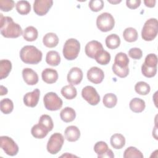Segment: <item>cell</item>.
Segmentation results:
<instances>
[{
    "label": "cell",
    "instance_id": "cell-1",
    "mask_svg": "<svg viewBox=\"0 0 158 158\" xmlns=\"http://www.w3.org/2000/svg\"><path fill=\"white\" fill-rule=\"evenodd\" d=\"M1 17V34L5 38H16L22 35V29L20 25L15 23L13 19L8 16H3L0 14Z\"/></svg>",
    "mask_w": 158,
    "mask_h": 158
},
{
    "label": "cell",
    "instance_id": "cell-2",
    "mask_svg": "<svg viewBox=\"0 0 158 158\" xmlns=\"http://www.w3.org/2000/svg\"><path fill=\"white\" fill-rule=\"evenodd\" d=\"M42 57L41 51L34 46H25L20 51V59L25 64H37L41 62Z\"/></svg>",
    "mask_w": 158,
    "mask_h": 158
},
{
    "label": "cell",
    "instance_id": "cell-3",
    "mask_svg": "<svg viewBox=\"0 0 158 158\" xmlns=\"http://www.w3.org/2000/svg\"><path fill=\"white\" fill-rule=\"evenodd\" d=\"M80 50V42L75 38H70L64 43L62 51L63 56L66 59L72 60L78 57Z\"/></svg>",
    "mask_w": 158,
    "mask_h": 158
},
{
    "label": "cell",
    "instance_id": "cell-4",
    "mask_svg": "<svg viewBox=\"0 0 158 158\" xmlns=\"http://www.w3.org/2000/svg\"><path fill=\"white\" fill-rule=\"evenodd\" d=\"M158 33V22L155 18H151L146 21L141 31V37L146 41L155 39Z\"/></svg>",
    "mask_w": 158,
    "mask_h": 158
},
{
    "label": "cell",
    "instance_id": "cell-5",
    "mask_svg": "<svg viewBox=\"0 0 158 158\" xmlns=\"http://www.w3.org/2000/svg\"><path fill=\"white\" fill-rule=\"evenodd\" d=\"M96 25L100 31L107 32L112 30L114 27L115 20L110 13L104 12L98 16Z\"/></svg>",
    "mask_w": 158,
    "mask_h": 158
},
{
    "label": "cell",
    "instance_id": "cell-6",
    "mask_svg": "<svg viewBox=\"0 0 158 158\" xmlns=\"http://www.w3.org/2000/svg\"><path fill=\"white\" fill-rule=\"evenodd\" d=\"M43 102L46 109L51 111L60 109L63 104L62 100L54 92L46 93L43 98Z\"/></svg>",
    "mask_w": 158,
    "mask_h": 158
},
{
    "label": "cell",
    "instance_id": "cell-7",
    "mask_svg": "<svg viewBox=\"0 0 158 158\" xmlns=\"http://www.w3.org/2000/svg\"><path fill=\"white\" fill-rule=\"evenodd\" d=\"M64 143V138L62 134L55 133L52 134L47 143V150L51 154H56L58 153Z\"/></svg>",
    "mask_w": 158,
    "mask_h": 158
},
{
    "label": "cell",
    "instance_id": "cell-8",
    "mask_svg": "<svg viewBox=\"0 0 158 158\" xmlns=\"http://www.w3.org/2000/svg\"><path fill=\"white\" fill-rule=\"evenodd\" d=\"M1 148L5 153L10 156L17 155L19 152V146L10 137L2 136L0 137Z\"/></svg>",
    "mask_w": 158,
    "mask_h": 158
},
{
    "label": "cell",
    "instance_id": "cell-9",
    "mask_svg": "<svg viewBox=\"0 0 158 158\" xmlns=\"http://www.w3.org/2000/svg\"><path fill=\"white\" fill-rule=\"evenodd\" d=\"M83 98L90 105L96 106L100 101V96L96 89L92 86H86L81 91Z\"/></svg>",
    "mask_w": 158,
    "mask_h": 158
},
{
    "label": "cell",
    "instance_id": "cell-10",
    "mask_svg": "<svg viewBox=\"0 0 158 158\" xmlns=\"http://www.w3.org/2000/svg\"><path fill=\"white\" fill-rule=\"evenodd\" d=\"M53 4L52 0H36L33 3L34 12L40 16L46 15Z\"/></svg>",
    "mask_w": 158,
    "mask_h": 158
},
{
    "label": "cell",
    "instance_id": "cell-11",
    "mask_svg": "<svg viewBox=\"0 0 158 158\" xmlns=\"http://www.w3.org/2000/svg\"><path fill=\"white\" fill-rule=\"evenodd\" d=\"M88 80L94 84L101 83L104 78V73L102 69L98 67H92L87 72Z\"/></svg>",
    "mask_w": 158,
    "mask_h": 158
},
{
    "label": "cell",
    "instance_id": "cell-12",
    "mask_svg": "<svg viewBox=\"0 0 158 158\" xmlns=\"http://www.w3.org/2000/svg\"><path fill=\"white\" fill-rule=\"evenodd\" d=\"M103 49V46L100 42L96 40H93L86 44L85 46V51L88 57L91 59H94L95 56Z\"/></svg>",
    "mask_w": 158,
    "mask_h": 158
},
{
    "label": "cell",
    "instance_id": "cell-13",
    "mask_svg": "<svg viewBox=\"0 0 158 158\" xmlns=\"http://www.w3.org/2000/svg\"><path fill=\"white\" fill-rule=\"evenodd\" d=\"M67 78L70 85H77L80 83L83 79V72L78 67H72L69 70Z\"/></svg>",
    "mask_w": 158,
    "mask_h": 158
},
{
    "label": "cell",
    "instance_id": "cell-14",
    "mask_svg": "<svg viewBox=\"0 0 158 158\" xmlns=\"http://www.w3.org/2000/svg\"><path fill=\"white\" fill-rule=\"evenodd\" d=\"M40 91L38 88L35 89L31 92L26 93L23 96V102L25 106L30 107H35L40 99Z\"/></svg>",
    "mask_w": 158,
    "mask_h": 158
},
{
    "label": "cell",
    "instance_id": "cell-15",
    "mask_svg": "<svg viewBox=\"0 0 158 158\" xmlns=\"http://www.w3.org/2000/svg\"><path fill=\"white\" fill-rule=\"evenodd\" d=\"M22 77L25 82L28 85H35L38 82L37 73L30 68H25L23 69Z\"/></svg>",
    "mask_w": 158,
    "mask_h": 158
},
{
    "label": "cell",
    "instance_id": "cell-16",
    "mask_svg": "<svg viewBox=\"0 0 158 158\" xmlns=\"http://www.w3.org/2000/svg\"><path fill=\"white\" fill-rule=\"evenodd\" d=\"M41 77L45 83L52 84L56 82L57 80L58 73L55 69L51 68H46L43 70Z\"/></svg>",
    "mask_w": 158,
    "mask_h": 158
},
{
    "label": "cell",
    "instance_id": "cell-17",
    "mask_svg": "<svg viewBox=\"0 0 158 158\" xmlns=\"http://www.w3.org/2000/svg\"><path fill=\"white\" fill-rule=\"evenodd\" d=\"M66 139L70 142L77 141L80 137V131L78 128L74 125L67 127L64 131Z\"/></svg>",
    "mask_w": 158,
    "mask_h": 158
},
{
    "label": "cell",
    "instance_id": "cell-18",
    "mask_svg": "<svg viewBox=\"0 0 158 158\" xmlns=\"http://www.w3.org/2000/svg\"><path fill=\"white\" fill-rule=\"evenodd\" d=\"M129 62L127 55L124 52H120L116 54L114 64L121 69H128Z\"/></svg>",
    "mask_w": 158,
    "mask_h": 158
},
{
    "label": "cell",
    "instance_id": "cell-19",
    "mask_svg": "<svg viewBox=\"0 0 158 158\" xmlns=\"http://www.w3.org/2000/svg\"><path fill=\"white\" fill-rule=\"evenodd\" d=\"M60 117L61 120L64 122H71L75 118L76 112L72 107H66L60 111Z\"/></svg>",
    "mask_w": 158,
    "mask_h": 158
},
{
    "label": "cell",
    "instance_id": "cell-20",
    "mask_svg": "<svg viewBox=\"0 0 158 158\" xmlns=\"http://www.w3.org/2000/svg\"><path fill=\"white\" fill-rule=\"evenodd\" d=\"M130 109L135 113H140L143 112L146 107L145 102L142 99L135 98L130 102Z\"/></svg>",
    "mask_w": 158,
    "mask_h": 158
},
{
    "label": "cell",
    "instance_id": "cell-21",
    "mask_svg": "<svg viewBox=\"0 0 158 158\" xmlns=\"http://www.w3.org/2000/svg\"><path fill=\"white\" fill-rule=\"evenodd\" d=\"M43 43L48 48H54L59 43V38L54 33H48L44 36Z\"/></svg>",
    "mask_w": 158,
    "mask_h": 158
},
{
    "label": "cell",
    "instance_id": "cell-22",
    "mask_svg": "<svg viewBox=\"0 0 158 158\" xmlns=\"http://www.w3.org/2000/svg\"><path fill=\"white\" fill-rule=\"evenodd\" d=\"M110 144L114 149H122L125 144V137L120 133H115L110 137Z\"/></svg>",
    "mask_w": 158,
    "mask_h": 158
},
{
    "label": "cell",
    "instance_id": "cell-23",
    "mask_svg": "<svg viewBox=\"0 0 158 158\" xmlns=\"http://www.w3.org/2000/svg\"><path fill=\"white\" fill-rule=\"evenodd\" d=\"M12 69V63L7 59L0 60V79L2 80L6 78Z\"/></svg>",
    "mask_w": 158,
    "mask_h": 158
},
{
    "label": "cell",
    "instance_id": "cell-24",
    "mask_svg": "<svg viewBox=\"0 0 158 158\" xmlns=\"http://www.w3.org/2000/svg\"><path fill=\"white\" fill-rule=\"evenodd\" d=\"M46 62L49 65L56 67L60 62V57L59 54L56 51H50L48 52L46 56Z\"/></svg>",
    "mask_w": 158,
    "mask_h": 158
},
{
    "label": "cell",
    "instance_id": "cell-25",
    "mask_svg": "<svg viewBox=\"0 0 158 158\" xmlns=\"http://www.w3.org/2000/svg\"><path fill=\"white\" fill-rule=\"evenodd\" d=\"M23 37L27 41H35L38 36V32L37 29L33 27H27L23 32Z\"/></svg>",
    "mask_w": 158,
    "mask_h": 158
},
{
    "label": "cell",
    "instance_id": "cell-26",
    "mask_svg": "<svg viewBox=\"0 0 158 158\" xmlns=\"http://www.w3.org/2000/svg\"><path fill=\"white\" fill-rule=\"evenodd\" d=\"M60 93L64 98L69 100L74 99L77 94V89L72 85H69L62 87Z\"/></svg>",
    "mask_w": 158,
    "mask_h": 158
},
{
    "label": "cell",
    "instance_id": "cell-27",
    "mask_svg": "<svg viewBox=\"0 0 158 158\" xmlns=\"http://www.w3.org/2000/svg\"><path fill=\"white\" fill-rule=\"evenodd\" d=\"M106 46L110 49L117 48L120 44V38L116 34H110L106 38Z\"/></svg>",
    "mask_w": 158,
    "mask_h": 158
},
{
    "label": "cell",
    "instance_id": "cell-28",
    "mask_svg": "<svg viewBox=\"0 0 158 158\" xmlns=\"http://www.w3.org/2000/svg\"><path fill=\"white\" fill-rule=\"evenodd\" d=\"M48 131L38 123L33 126L31 130V133L33 137L38 139H42L46 137L48 133Z\"/></svg>",
    "mask_w": 158,
    "mask_h": 158
},
{
    "label": "cell",
    "instance_id": "cell-29",
    "mask_svg": "<svg viewBox=\"0 0 158 158\" xmlns=\"http://www.w3.org/2000/svg\"><path fill=\"white\" fill-rule=\"evenodd\" d=\"M123 37L126 41L132 43L137 40L138 35L135 28L132 27H128L124 30L123 32Z\"/></svg>",
    "mask_w": 158,
    "mask_h": 158
},
{
    "label": "cell",
    "instance_id": "cell-30",
    "mask_svg": "<svg viewBox=\"0 0 158 158\" xmlns=\"http://www.w3.org/2000/svg\"><path fill=\"white\" fill-rule=\"evenodd\" d=\"M16 10L20 15H27L31 10V5L27 1H19L15 5Z\"/></svg>",
    "mask_w": 158,
    "mask_h": 158
},
{
    "label": "cell",
    "instance_id": "cell-31",
    "mask_svg": "<svg viewBox=\"0 0 158 158\" xmlns=\"http://www.w3.org/2000/svg\"><path fill=\"white\" fill-rule=\"evenodd\" d=\"M110 54L104 49L100 51L94 57L96 61L100 65H107L110 60Z\"/></svg>",
    "mask_w": 158,
    "mask_h": 158
},
{
    "label": "cell",
    "instance_id": "cell-32",
    "mask_svg": "<svg viewBox=\"0 0 158 158\" xmlns=\"http://www.w3.org/2000/svg\"><path fill=\"white\" fill-rule=\"evenodd\" d=\"M102 102L105 107L112 108L117 104V98L116 95L113 93H107L104 96Z\"/></svg>",
    "mask_w": 158,
    "mask_h": 158
},
{
    "label": "cell",
    "instance_id": "cell-33",
    "mask_svg": "<svg viewBox=\"0 0 158 158\" xmlns=\"http://www.w3.org/2000/svg\"><path fill=\"white\" fill-rule=\"evenodd\" d=\"M0 109L1 112L5 114L11 113L14 109L13 102L9 98L2 99L0 101Z\"/></svg>",
    "mask_w": 158,
    "mask_h": 158
},
{
    "label": "cell",
    "instance_id": "cell-34",
    "mask_svg": "<svg viewBox=\"0 0 158 158\" xmlns=\"http://www.w3.org/2000/svg\"><path fill=\"white\" fill-rule=\"evenodd\" d=\"M38 123L46 129L48 131H51L54 127V123L51 117L46 114L42 115L40 117Z\"/></svg>",
    "mask_w": 158,
    "mask_h": 158
},
{
    "label": "cell",
    "instance_id": "cell-35",
    "mask_svg": "<svg viewBox=\"0 0 158 158\" xmlns=\"http://www.w3.org/2000/svg\"><path fill=\"white\" fill-rule=\"evenodd\" d=\"M123 157L124 158H129V157L143 158V154L139 150H138L135 147L130 146L125 150L123 153Z\"/></svg>",
    "mask_w": 158,
    "mask_h": 158
},
{
    "label": "cell",
    "instance_id": "cell-36",
    "mask_svg": "<svg viewBox=\"0 0 158 158\" xmlns=\"http://www.w3.org/2000/svg\"><path fill=\"white\" fill-rule=\"evenodd\" d=\"M135 91L140 95H147L151 90L150 86L144 81H139L135 86Z\"/></svg>",
    "mask_w": 158,
    "mask_h": 158
},
{
    "label": "cell",
    "instance_id": "cell-37",
    "mask_svg": "<svg viewBox=\"0 0 158 158\" xmlns=\"http://www.w3.org/2000/svg\"><path fill=\"white\" fill-rule=\"evenodd\" d=\"M108 149V146L104 141H98L94 146V151L97 154L98 158H100V157L105 154Z\"/></svg>",
    "mask_w": 158,
    "mask_h": 158
},
{
    "label": "cell",
    "instance_id": "cell-38",
    "mask_svg": "<svg viewBox=\"0 0 158 158\" xmlns=\"http://www.w3.org/2000/svg\"><path fill=\"white\" fill-rule=\"evenodd\" d=\"M157 67H149L144 64L141 66V72L143 75L147 78H151L156 75Z\"/></svg>",
    "mask_w": 158,
    "mask_h": 158
},
{
    "label": "cell",
    "instance_id": "cell-39",
    "mask_svg": "<svg viewBox=\"0 0 158 158\" xmlns=\"http://www.w3.org/2000/svg\"><path fill=\"white\" fill-rule=\"evenodd\" d=\"M146 66L149 67H157V57L155 54H149L146 56L144 62Z\"/></svg>",
    "mask_w": 158,
    "mask_h": 158
},
{
    "label": "cell",
    "instance_id": "cell-40",
    "mask_svg": "<svg viewBox=\"0 0 158 158\" xmlns=\"http://www.w3.org/2000/svg\"><path fill=\"white\" fill-rule=\"evenodd\" d=\"M15 6V2L12 0H0V9L3 12L11 10Z\"/></svg>",
    "mask_w": 158,
    "mask_h": 158
},
{
    "label": "cell",
    "instance_id": "cell-41",
    "mask_svg": "<svg viewBox=\"0 0 158 158\" xmlns=\"http://www.w3.org/2000/svg\"><path fill=\"white\" fill-rule=\"evenodd\" d=\"M102 0H91L89 2V7L93 12H99L104 7Z\"/></svg>",
    "mask_w": 158,
    "mask_h": 158
},
{
    "label": "cell",
    "instance_id": "cell-42",
    "mask_svg": "<svg viewBox=\"0 0 158 158\" xmlns=\"http://www.w3.org/2000/svg\"><path fill=\"white\" fill-rule=\"evenodd\" d=\"M112 71L113 72L120 78H125L128 76L129 73V68L128 69H121L116 66L115 65H112Z\"/></svg>",
    "mask_w": 158,
    "mask_h": 158
},
{
    "label": "cell",
    "instance_id": "cell-43",
    "mask_svg": "<svg viewBox=\"0 0 158 158\" xmlns=\"http://www.w3.org/2000/svg\"><path fill=\"white\" fill-rule=\"evenodd\" d=\"M128 56L133 59L138 60L142 57L143 52L138 48H132L128 51Z\"/></svg>",
    "mask_w": 158,
    "mask_h": 158
},
{
    "label": "cell",
    "instance_id": "cell-44",
    "mask_svg": "<svg viewBox=\"0 0 158 158\" xmlns=\"http://www.w3.org/2000/svg\"><path fill=\"white\" fill-rule=\"evenodd\" d=\"M127 6L131 9H135L138 8L141 4L140 0H127L126 1Z\"/></svg>",
    "mask_w": 158,
    "mask_h": 158
},
{
    "label": "cell",
    "instance_id": "cell-45",
    "mask_svg": "<svg viewBox=\"0 0 158 158\" xmlns=\"http://www.w3.org/2000/svg\"><path fill=\"white\" fill-rule=\"evenodd\" d=\"M104 157H107V158H109H109H113V157H114V154L112 151L111 149H109L108 151H107L105 154H104L103 155H102V156L100 157V158H104Z\"/></svg>",
    "mask_w": 158,
    "mask_h": 158
},
{
    "label": "cell",
    "instance_id": "cell-46",
    "mask_svg": "<svg viewBox=\"0 0 158 158\" xmlns=\"http://www.w3.org/2000/svg\"><path fill=\"white\" fill-rule=\"evenodd\" d=\"M156 1L155 0H145L144 3L146 7H154L156 5Z\"/></svg>",
    "mask_w": 158,
    "mask_h": 158
},
{
    "label": "cell",
    "instance_id": "cell-47",
    "mask_svg": "<svg viewBox=\"0 0 158 158\" xmlns=\"http://www.w3.org/2000/svg\"><path fill=\"white\" fill-rule=\"evenodd\" d=\"M109 1V2H110V3H111V4H117V3H119V2H120L122 1L121 0H120V1Z\"/></svg>",
    "mask_w": 158,
    "mask_h": 158
}]
</instances>
